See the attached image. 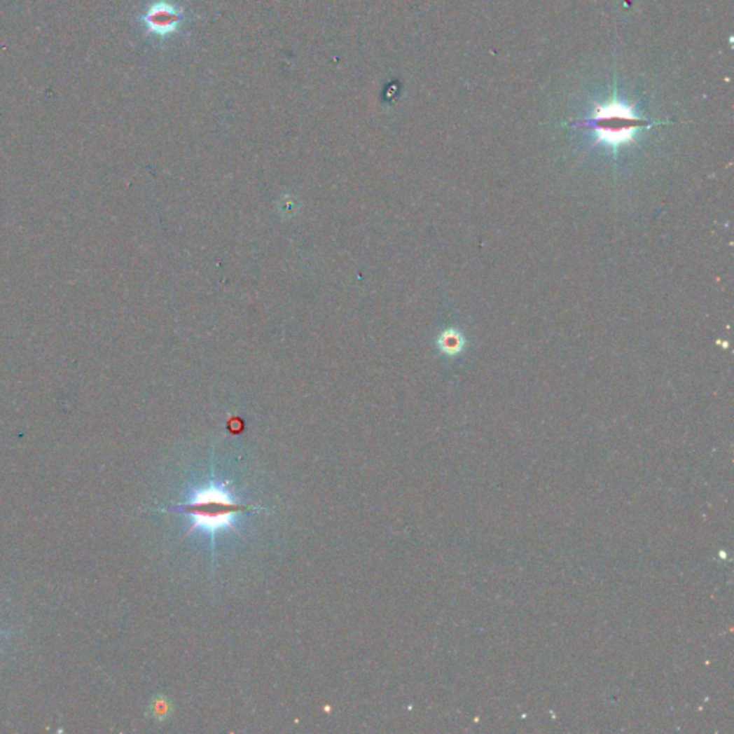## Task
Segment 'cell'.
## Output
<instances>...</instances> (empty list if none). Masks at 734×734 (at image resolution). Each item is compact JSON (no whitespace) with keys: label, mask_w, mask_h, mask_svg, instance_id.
I'll use <instances>...</instances> for the list:
<instances>
[{"label":"cell","mask_w":734,"mask_h":734,"mask_svg":"<svg viewBox=\"0 0 734 734\" xmlns=\"http://www.w3.org/2000/svg\"><path fill=\"white\" fill-rule=\"evenodd\" d=\"M584 125L594 130L598 141L617 149L631 142L635 132L647 122L638 118L628 105L614 99L597 106L593 118Z\"/></svg>","instance_id":"cell-2"},{"label":"cell","mask_w":734,"mask_h":734,"mask_svg":"<svg viewBox=\"0 0 734 734\" xmlns=\"http://www.w3.org/2000/svg\"><path fill=\"white\" fill-rule=\"evenodd\" d=\"M249 508L234 499L226 483L211 482L195 491L178 509L191 519L193 531H204L214 536L219 531L231 528L235 518Z\"/></svg>","instance_id":"cell-1"},{"label":"cell","mask_w":734,"mask_h":734,"mask_svg":"<svg viewBox=\"0 0 734 734\" xmlns=\"http://www.w3.org/2000/svg\"><path fill=\"white\" fill-rule=\"evenodd\" d=\"M441 345L446 353L455 354L457 352H461V349L464 347V338L457 331L449 330L443 333V335L441 338Z\"/></svg>","instance_id":"cell-3"}]
</instances>
